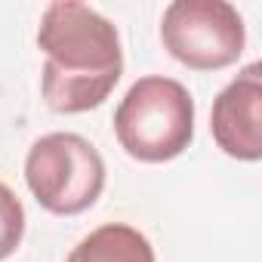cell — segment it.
I'll list each match as a JSON object with an SVG mask.
<instances>
[{"label": "cell", "instance_id": "cell-3", "mask_svg": "<svg viewBox=\"0 0 262 262\" xmlns=\"http://www.w3.org/2000/svg\"><path fill=\"white\" fill-rule=\"evenodd\" d=\"M25 182L34 201L56 216L90 210L105 188V161L77 133L40 136L25 158Z\"/></svg>", "mask_w": 262, "mask_h": 262}, {"label": "cell", "instance_id": "cell-4", "mask_svg": "<svg viewBox=\"0 0 262 262\" xmlns=\"http://www.w3.org/2000/svg\"><path fill=\"white\" fill-rule=\"evenodd\" d=\"M164 50L191 71H219L241 59L247 31L225 0H176L161 19Z\"/></svg>", "mask_w": 262, "mask_h": 262}, {"label": "cell", "instance_id": "cell-5", "mask_svg": "<svg viewBox=\"0 0 262 262\" xmlns=\"http://www.w3.org/2000/svg\"><path fill=\"white\" fill-rule=\"evenodd\" d=\"M210 133L216 145L237 161L262 158V65H247L213 102Z\"/></svg>", "mask_w": 262, "mask_h": 262}, {"label": "cell", "instance_id": "cell-2", "mask_svg": "<svg viewBox=\"0 0 262 262\" xmlns=\"http://www.w3.org/2000/svg\"><path fill=\"white\" fill-rule=\"evenodd\" d=\"M114 133L142 164L173 161L194 139V99L173 77H139L114 111Z\"/></svg>", "mask_w": 262, "mask_h": 262}, {"label": "cell", "instance_id": "cell-6", "mask_svg": "<svg viewBox=\"0 0 262 262\" xmlns=\"http://www.w3.org/2000/svg\"><path fill=\"white\" fill-rule=\"evenodd\" d=\"M65 262H155V247L139 228L108 222L90 231Z\"/></svg>", "mask_w": 262, "mask_h": 262}, {"label": "cell", "instance_id": "cell-1", "mask_svg": "<svg viewBox=\"0 0 262 262\" xmlns=\"http://www.w3.org/2000/svg\"><path fill=\"white\" fill-rule=\"evenodd\" d=\"M43 50V99L59 114L99 108L123 74L117 28L86 4H50L37 28Z\"/></svg>", "mask_w": 262, "mask_h": 262}, {"label": "cell", "instance_id": "cell-7", "mask_svg": "<svg viewBox=\"0 0 262 262\" xmlns=\"http://www.w3.org/2000/svg\"><path fill=\"white\" fill-rule=\"evenodd\" d=\"M25 234V207L10 185L0 182V262L16 253Z\"/></svg>", "mask_w": 262, "mask_h": 262}]
</instances>
